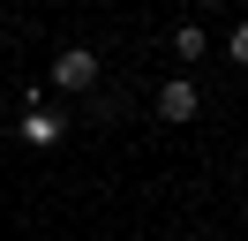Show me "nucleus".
Listing matches in <instances>:
<instances>
[{
    "label": "nucleus",
    "mask_w": 248,
    "mask_h": 241,
    "mask_svg": "<svg viewBox=\"0 0 248 241\" xmlns=\"http://www.w3.org/2000/svg\"><path fill=\"white\" fill-rule=\"evenodd\" d=\"M173 53H181V60H203V53H211V38H203V23H181V30H173Z\"/></svg>",
    "instance_id": "4"
},
{
    "label": "nucleus",
    "mask_w": 248,
    "mask_h": 241,
    "mask_svg": "<svg viewBox=\"0 0 248 241\" xmlns=\"http://www.w3.org/2000/svg\"><path fill=\"white\" fill-rule=\"evenodd\" d=\"M46 75H53L61 90H91V83H98V53H91V45H61V53L46 60Z\"/></svg>",
    "instance_id": "1"
},
{
    "label": "nucleus",
    "mask_w": 248,
    "mask_h": 241,
    "mask_svg": "<svg viewBox=\"0 0 248 241\" xmlns=\"http://www.w3.org/2000/svg\"><path fill=\"white\" fill-rule=\"evenodd\" d=\"M16 128H23V143L53 151V143L68 136V113H61V105H23V120H16Z\"/></svg>",
    "instance_id": "3"
},
{
    "label": "nucleus",
    "mask_w": 248,
    "mask_h": 241,
    "mask_svg": "<svg viewBox=\"0 0 248 241\" xmlns=\"http://www.w3.org/2000/svg\"><path fill=\"white\" fill-rule=\"evenodd\" d=\"M151 105H158V120H166V128H181V120H196V105H203V98H196V83H188V75H166Z\"/></svg>",
    "instance_id": "2"
},
{
    "label": "nucleus",
    "mask_w": 248,
    "mask_h": 241,
    "mask_svg": "<svg viewBox=\"0 0 248 241\" xmlns=\"http://www.w3.org/2000/svg\"><path fill=\"white\" fill-rule=\"evenodd\" d=\"M226 60H233V68H248V23H241V30L226 38Z\"/></svg>",
    "instance_id": "5"
}]
</instances>
